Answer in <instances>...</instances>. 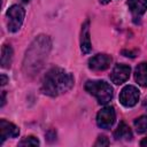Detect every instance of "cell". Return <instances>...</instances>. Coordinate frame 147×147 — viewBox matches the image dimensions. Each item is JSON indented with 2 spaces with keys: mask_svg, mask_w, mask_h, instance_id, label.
Here are the masks:
<instances>
[{
  "mask_svg": "<svg viewBox=\"0 0 147 147\" xmlns=\"http://www.w3.org/2000/svg\"><path fill=\"white\" fill-rule=\"evenodd\" d=\"M139 98H140V92L133 85H126L125 87H123L118 96L119 102L126 108H131L136 106L139 101Z\"/></svg>",
  "mask_w": 147,
  "mask_h": 147,
  "instance_id": "5",
  "label": "cell"
},
{
  "mask_svg": "<svg viewBox=\"0 0 147 147\" xmlns=\"http://www.w3.org/2000/svg\"><path fill=\"white\" fill-rule=\"evenodd\" d=\"M101 3H103V5H106V3H108L109 1H111V0H99Z\"/></svg>",
  "mask_w": 147,
  "mask_h": 147,
  "instance_id": "22",
  "label": "cell"
},
{
  "mask_svg": "<svg viewBox=\"0 0 147 147\" xmlns=\"http://www.w3.org/2000/svg\"><path fill=\"white\" fill-rule=\"evenodd\" d=\"M133 124H134L136 131H137L138 133H144V132H146V131H147V116L142 115V116L136 118L134 122H133Z\"/></svg>",
  "mask_w": 147,
  "mask_h": 147,
  "instance_id": "15",
  "label": "cell"
},
{
  "mask_svg": "<svg viewBox=\"0 0 147 147\" xmlns=\"http://www.w3.org/2000/svg\"><path fill=\"white\" fill-rule=\"evenodd\" d=\"M18 134L20 129L15 124L6 119L0 121V144H2L7 138H16L18 137Z\"/></svg>",
  "mask_w": 147,
  "mask_h": 147,
  "instance_id": "9",
  "label": "cell"
},
{
  "mask_svg": "<svg viewBox=\"0 0 147 147\" xmlns=\"http://www.w3.org/2000/svg\"><path fill=\"white\" fill-rule=\"evenodd\" d=\"M22 2H24V3H28V2H30V0H21Z\"/></svg>",
  "mask_w": 147,
  "mask_h": 147,
  "instance_id": "23",
  "label": "cell"
},
{
  "mask_svg": "<svg viewBox=\"0 0 147 147\" xmlns=\"http://www.w3.org/2000/svg\"><path fill=\"white\" fill-rule=\"evenodd\" d=\"M130 74H131V68H130V65L124 64V63H118V64H116V65L113 68L110 75H109V78H110V80H111L114 84L121 85V84L125 83V82L129 79Z\"/></svg>",
  "mask_w": 147,
  "mask_h": 147,
  "instance_id": "7",
  "label": "cell"
},
{
  "mask_svg": "<svg viewBox=\"0 0 147 147\" xmlns=\"http://www.w3.org/2000/svg\"><path fill=\"white\" fill-rule=\"evenodd\" d=\"M5 95H6V93H5V92H2V101H1V107H2V106L5 105V102H6V101H5Z\"/></svg>",
  "mask_w": 147,
  "mask_h": 147,
  "instance_id": "20",
  "label": "cell"
},
{
  "mask_svg": "<svg viewBox=\"0 0 147 147\" xmlns=\"http://www.w3.org/2000/svg\"><path fill=\"white\" fill-rule=\"evenodd\" d=\"M115 119H116V113H115L114 107H110V106L102 108L96 115L98 126L101 129H105V130L110 129L113 126V124L115 123Z\"/></svg>",
  "mask_w": 147,
  "mask_h": 147,
  "instance_id": "6",
  "label": "cell"
},
{
  "mask_svg": "<svg viewBox=\"0 0 147 147\" xmlns=\"http://www.w3.org/2000/svg\"><path fill=\"white\" fill-rule=\"evenodd\" d=\"M142 106H144V108L147 110V98H146V99H145V101L142 102Z\"/></svg>",
  "mask_w": 147,
  "mask_h": 147,
  "instance_id": "21",
  "label": "cell"
},
{
  "mask_svg": "<svg viewBox=\"0 0 147 147\" xmlns=\"http://www.w3.org/2000/svg\"><path fill=\"white\" fill-rule=\"evenodd\" d=\"M114 138L116 140H131L132 139V131L124 122H121L117 129L114 131Z\"/></svg>",
  "mask_w": 147,
  "mask_h": 147,
  "instance_id": "13",
  "label": "cell"
},
{
  "mask_svg": "<svg viewBox=\"0 0 147 147\" xmlns=\"http://www.w3.org/2000/svg\"><path fill=\"white\" fill-rule=\"evenodd\" d=\"M140 146H144V147H147V137L144 138L141 141H140Z\"/></svg>",
  "mask_w": 147,
  "mask_h": 147,
  "instance_id": "19",
  "label": "cell"
},
{
  "mask_svg": "<svg viewBox=\"0 0 147 147\" xmlns=\"http://www.w3.org/2000/svg\"><path fill=\"white\" fill-rule=\"evenodd\" d=\"M13 61V48L9 45H3L1 48V67L9 68Z\"/></svg>",
  "mask_w": 147,
  "mask_h": 147,
  "instance_id": "14",
  "label": "cell"
},
{
  "mask_svg": "<svg viewBox=\"0 0 147 147\" xmlns=\"http://www.w3.org/2000/svg\"><path fill=\"white\" fill-rule=\"evenodd\" d=\"M18 145H20V146H38V145H39V140H38L37 138L30 136V137L23 138V139L18 142Z\"/></svg>",
  "mask_w": 147,
  "mask_h": 147,
  "instance_id": "16",
  "label": "cell"
},
{
  "mask_svg": "<svg viewBox=\"0 0 147 147\" xmlns=\"http://www.w3.org/2000/svg\"><path fill=\"white\" fill-rule=\"evenodd\" d=\"M133 18H140L147 10V0H127L126 2Z\"/></svg>",
  "mask_w": 147,
  "mask_h": 147,
  "instance_id": "11",
  "label": "cell"
},
{
  "mask_svg": "<svg viewBox=\"0 0 147 147\" xmlns=\"http://www.w3.org/2000/svg\"><path fill=\"white\" fill-rule=\"evenodd\" d=\"M136 82L144 87H147V62H141L134 70Z\"/></svg>",
  "mask_w": 147,
  "mask_h": 147,
  "instance_id": "12",
  "label": "cell"
},
{
  "mask_svg": "<svg viewBox=\"0 0 147 147\" xmlns=\"http://www.w3.org/2000/svg\"><path fill=\"white\" fill-rule=\"evenodd\" d=\"M80 49L84 54H88L92 49L91 45V38H90V21H85V23L82 25L80 31Z\"/></svg>",
  "mask_w": 147,
  "mask_h": 147,
  "instance_id": "10",
  "label": "cell"
},
{
  "mask_svg": "<svg viewBox=\"0 0 147 147\" xmlns=\"http://www.w3.org/2000/svg\"><path fill=\"white\" fill-rule=\"evenodd\" d=\"M84 87L96 98L100 105H107L113 99V87L105 80H87Z\"/></svg>",
  "mask_w": 147,
  "mask_h": 147,
  "instance_id": "3",
  "label": "cell"
},
{
  "mask_svg": "<svg viewBox=\"0 0 147 147\" xmlns=\"http://www.w3.org/2000/svg\"><path fill=\"white\" fill-rule=\"evenodd\" d=\"M75 83V78L64 69L55 67L47 71L42 79L41 91L49 96H57L68 92Z\"/></svg>",
  "mask_w": 147,
  "mask_h": 147,
  "instance_id": "2",
  "label": "cell"
},
{
  "mask_svg": "<svg viewBox=\"0 0 147 147\" xmlns=\"http://www.w3.org/2000/svg\"><path fill=\"white\" fill-rule=\"evenodd\" d=\"M94 145L95 146H108L109 145V140H108V138L106 136H99V138H98V140L95 141Z\"/></svg>",
  "mask_w": 147,
  "mask_h": 147,
  "instance_id": "17",
  "label": "cell"
},
{
  "mask_svg": "<svg viewBox=\"0 0 147 147\" xmlns=\"http://www.w3.org/2000/svg\"><path fill=\"white\" fill-rule=\"evenodd\" d=\"M7 82H8V78H7V76L6 75H1V85L3 86V85H6L7 84Z\"/></svg>",
  "mask_w": 147,
  "mask_h": 147,
  "instance_id": "18",
  "label": "cell"
},
{
  "mask_svg": "<svg viewBox=\"0 0 147 147\" xmlns=\"http://www.w3.org/2000/svg\"><path fill=\"white\" fill-rule=\"evenodd\" d=\"M111 56L107 54H96L88 60V68L93 71H103L110 67Z\"/></svg>",
  "mask_w": 147,
  "mask_h": 147,
  "instance_id": "8",
  "label": "cell"
},
{
  "mask_svg": "<svg viewBox=\"0 0 147 147\" xmlns=\"http://www.w3.org/2000/svg\"><path fill=\"white\" fill-rule=\"evenodd\" d=\"M7 28L9 32H17L23 24L25 10L22 6L13 5L7 10Z\"/></svg>",
  "mask_w": 147,
  "mask_h": 147,
  "instance_id": "4",
  "label": "cell"
},
{
  "mask_svg": "<svg viewBox=\"0 0 147 147\" xmlns=\"http://www.w3.org/2000/svg\"><path fill=\"white\" fill-rule=\"evenodd\" d=\"M51 39L48 36H38L29 46L23 60V70L26 75L37 74L42 67L51 51Z\"/></svg>",
  "mask_w": 147,
  "mask_h": 147,
  "instance_id": "1",
  "label": "cell"
}]
</instances>
